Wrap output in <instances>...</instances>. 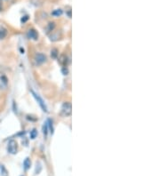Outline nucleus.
I'll list each match as a JSON object with an SVG mask.
<instances>
[{"mask_svg":"<svg viewBox=\"0 0 160 176\" xmlns=\"http://www.w3.org/2000/svg\"><path fill=\"white\" fill-rule=\"evenodd\" d=\"M9 85L8 78L5 73L0 72V90H6Z\"/></svg>","mask_w":160,"mask_h":176,"instance_id":"nucleus-1","label":"nucleus"},{"mask_svg":"<svg viewBox=\"0 0 160 176\" xmlns=\"http://www.w3.org/2000/svg\"><path fill=\"white\" fill-rule=\"evenodd\" d=\"M72 113V106L70 102H64L61 107V115L65 117H69Z\"/></svg>","mask_w":160,"mask_h":176,"instance_id":"nucleus-2","label":"nucleus"},{"mask_svg":"<svg viewBox=\"0 0 160 176\" xmlns=\"http://www.w3.org/2000/svg\"><path fill=\"white\" fill-rule=\"evenodd\" d=\"M31 94H32V95H33V97L36 99V101H38V103L39 104V106L41 107V109L45 111V112H47V107H46V105L45 104V102H44V101H43V99L38 94H36L33 90H31Z\"/></svg>","mask_w":160,"mask_h":176,"instance_id":"nucleus-3","label":"nucleus"},{"mask_svg":"<svg viewBox=\"0 0 160 176\" xmlns=\"http://www.w3.org/2000/svg\"><path fill=\"white\" fill-rule=\"evenodd\" d=\"M17 149H18L17 142H15L14 140H11L10 142H8V145H7V151L10 154H16Z\"/></svg>","mask_w":160,"mask_h":176,"instance_id":"nucleus-4","label":"nucleus"},{"mask_svg":"<svg viewBox=\"0 0 160 176\" xmlns=\"http://www.w3.org/2000/svg\"><path fill=\"white\" fill-rule=\"evenodd\" d=\"M34 60H35V62L37 65H41L43 64L44 62L46 61V56L43 54H40V52H38V54H36L35 57H34Z\"/></svg>","mask_w":160,"mask_h":176,"instance_id":"nucleus-5","label":"nucleus"},{"mask_svg":"<svg viewBox=\"0 0 160 176\" xmlns=\"http://www.w3.org/2000/svg\"><path fill=\"white\" fill-rule=\"evenodd\" d=\"M28 37H29V38H30V39L37 40V39L38 38V32L36 31L34 29H29V31H28Z\"/></svg>","mask_w":160,"mask_h":176,"instance_id":"nucleus-6","label":"nucleus"},{"mask_svg":"<svg viewBox=\"0 0 160 176\" xmlns=\"http://www.w3.org/2000/svg\"><path fill=\"white\" fill-rule=\"evenodd\" d=\"M59 61H60V63L62 65V66H64V67H67V65H68V57L65 55V54H62L61 57H60V60H59Z\"/></svg>","mask_w":160,"mask_h":176,"instance_id":"nucleus-7","label":"nucleus"},{"mask_svg":"<svg viewBox=\"0 0 160 176\" xmlns=\"http://www.w3.org/2000/svg\"><path fill=\"white\" fill-rule=\"evenodd\" d=\"M7 30L4 28H0V39H3L6 37Z\"/></svg>","mask_w":160,"mask_h":176,"instance_id":"nucleus-8","label":"nucleus"},{"mask_svg":"<svg viewBox=\"0 0 160 176\" xmlns=\"http://www.w3.org/2000/svg\"><path fill=\"white\" fill-rule=\"evenodd\" d=\"M30 160H29V158H26V159L24 160V162H23V166H24V168H25V170H28L29 168V166H30Z\"/></svg>","mask_w":160,"mask_h":176,"instance_id":"nucleus-9","label":"nucleus"},{"mask_svg":"<svg viewBox=\"0 0 160 176\" xmlns=\"http://www.w3.org/2000/svg\"><path fill=\"white\" fill-rule=\"evenodd\" d=\"M54 28H55V22H49V24L47 26V32L52 31Z\"/></svg>","mask_w":160,"mask_h":176,"instance_id":"nucleus-10","label":"nucleus"},{"mask_svg":"<svg viewBox=\"0 0 160 176\" xmlns=\"http://www.w3.org/2000/svg\"><path fill=\"white\" fill-rule=\"evenodd\" d=\"M47 126L49 127V130H50V132L52 133H53V127H52V120L51 119H48V121H47Z\"/></svg>","mask_w":160,"mask_h":176,"instance_id":"nucleus-11","label":"nucleus"},{"mask_svg":"<svg viewBox=\"0 0 160 176\" xmlns=\"http://www.w3.org/2000/svg\"><path fill=\"white\" fill-rule=\"evenodd\" d=\"M51 55H52V58H56L57 55H58V51H57V49H52V50L51 51Z\"/></svg>","mask_w":160,"mask_h":176,"instance_id":"nucleus-12","label":"nucleus"},{"mask_svg":"<svg viewBox=\"0 0 160 176\" xmlns=\"http://www.w3.org/2000/svg\"><path fill=\"white\" fill-rule=\"evenodd\" d=\"M37 135H38V132L36 129H34L30 132V138L31 139H35L36 137H37Z\"/></svg>","mask_w":160,"mask_h":176,"instance_id":"nucleus-13","label":"nucleus"},{"mask_svg":"<svg viewBox=\"0 0 160 176\" xmlns=\"http://www.w3.org/2000/svg\"><path fill=\"white\" fill-rule=\"evenodd\" d=\"M62 14V11L61 9H58V10H55L54 12H52V15L54 16H60Z\"/></svg>","mask_w":160,"mask_h":176,"instance_id":"nucleus-14","label":"nucleus"},{"mask_svg":"<svg viewBox=\"0 0 160 176\" xmlns=\"http://www.w3.org/2000/svg\"><path fill=\"white\" fill-rule=\"evenodd\" d=\"M1 170H3V172L1 171V175L2 176H7V171L6 170V168H5V166H1Z\"/></svg>","mask_w":160,"mask_h":176,"instance_id":"nucleus-15","label":"nucleus"},{"mask_svg":"<svg viewBox=\"0 0 160 176\" xmlns=\"http://www.w3.org/2000/svg\"><path fill=\"white\" fill-rule=\"evenodd\" d=\"M47 129H48L47 124L44 125V126H43V133H44V134H45V135H46V134H47Z\"/></svg>","mask_w":160,"mask_h":176,"instance_id":"nucleus-16","label":"nucleus"}]
</instances>
